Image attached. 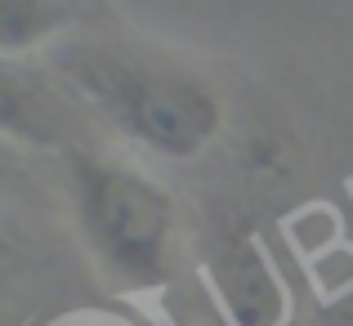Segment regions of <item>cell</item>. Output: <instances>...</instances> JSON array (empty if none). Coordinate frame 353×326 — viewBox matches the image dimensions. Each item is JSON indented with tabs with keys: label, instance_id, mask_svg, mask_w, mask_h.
I'll return each instance as SVG.
<instances>
[{
	"label": "cell",
	"instance_id": "1",
	"mask_svg": "<svg viewBox=\"0 0 353 326\" xmlns=\"http://www.w3.org/2000/svg\"><path fill=\"white\" fill-rule=\"evenodd\" d=\"M41 59L90 121L143 156L192 165L228 130V94L201 63L108 18H94Z\"/></svg>",
	"mask_w": 353,
	"mask_h": 326
},
{
	"label": "cell",
	"instance_id": "2",
	"mask_svg": "<svg viewBox=\"0 0 353 326\" xmlns=\"http://www.w3.org/2000/svg\"><path fill=\"white\" fill-rule=\"evenodd\" d=\"M81 246L125 295L165 291L183 250V219L170 188L139 161L77 139L59 152Z\"/></svg>",
	"mask_w": 353,
	"mask_h": 326
},
{
	"label": "cell",
	"instance_id": "3",
	"mask_svg": "<svg viewBox=\"0 0 353 326\" xmlns=\"http://www.w3.org/2000/svg\"><path fill=\"white\" fill-rule=\"evenodd\" d=\"M201 277L228 326H291V286L255 232L233 228L215 237Z\"/></svg>",
	"mask_w": 353,
	"mask_h": 326
},
{
	"label": "cell",
	"instance_id": "4",
	"mask_svg": "<svg viewBox=\"0 0 353 326\" xmlns=\"http://www.w3.org/2000/svg\"><path fill=\"white\" fill-rule=\"evenodd\" d=\"M99 9L85 5H36V0H5L0 5V54L5 63H23L27 54H45L59 41L77 36L81 27H90Z\"/></svg>",
	"mask_w": 353,
	"mask_h": 326
},
{
	"label": "cell",
	"instance_id": "5",
	"mask_svg": "<svg viewBox=\"0 0 353 326\" xmlns=\"http://www.w3.org/2000/svg\"><path fill=\"white\" fill-rule=\"evenodd\" d=\"M32 326H152L148 318L130 309H99V304H81V309H63V313H50V318L32 322Z\"/></svg>",
	"mask_w": 353,
	"mask_h": 326
},
{
	"label": "cell",
	"instance_id": "6",
	"mask_svg": "<svg viewBox=\"0 0 353 326\" xmlns=\"http://www.w3.org/2000/svg\"><path fill=\"white\" fill-rule=\"evenodd\" d=\"M331 326H353V318H340V313H336V318H331Z\"/></svg>",
	"mask_w": 353,
	"mask_h": 326
}]
</instances>
